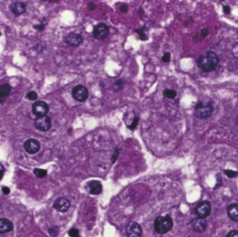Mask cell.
<instances>
[{"instance_id":"obj_1","label":"cell","mask_w":238,"mask_h":237,"mask_svg":"<svg viewBox=\"0 0 238 237\" xmlns=\"http://www.w3.org/2000/svg\"><path fill=\"white\" fill-rule=\"evenodd\" d=\"M220 62V58L215 52L207 51L200 55L197 61L198 67L206 72H210L216 69Z\"/></svg>"},{"instance_id":"obj_2","label":"cell","mask_w":238,"mask_h":237,"mask_svg":"<svg viewBox=\"0 0 238 237\" xmlns=\"http://www.w3.org/2000/svg\"><path fill=\"white\" fill-rule=\"evenodd\" d=\"M214 111V104L210 101H199L195 105V117L200 120H207L212 115Z\"/></svg>"},{"instance_id":"obj_3","label":"cell","mask_w":238,"mask_h":237,"mask_svg":"<svg viewBox=\"0 0 238 237\" xmlns=\"http://www.w3.org/2000/svg\"><path fill=\"white\" fill-rule=\"evenodd\" d=\"M173 219L169 215L158 216L154 222V230L158 234H166L173 229Z\"/></svg>"},{"instance_id":"obj_4","label":"cell","mask_w":238,"mask_h":237,"mask_svg":"<svg viewBox=\"0 0 238 237\" xmlns=\"http://www.w3.org/2000/svg\"><path fill=\"white\" fill-rule=\"evenodd\" d=\"M93 35L96 39L104 40L110 35V27L105 23H99L96 25L93 30Z\"/></svg>"},{"instance_id":"obj_5","label":"cell","mask_w":238,"mask_h":237,"mask_svg":"<svg viewBox=\"0 0 238 237\" xmlns=\"http://www.w3.org/2000/svg\"><path fill=\"white\" fill-rule=\"evenodd\" d=\"M195 213L198 218H207L211 213V204L207 200L200 202L197 204L196 209H195Z\"/></svg>"},{"instance_id":"obj_6","label":"cell","mask_w":238,"mask_h":237,"mask_svg":"<svg viewBox=\"0 0 238 237\" xmlns=\"http://www.w3.org/2000/svg\"><path fill=\"white\" fill-rule=\"evenodd\" d=\"M72 96L76 101L83 103L89 97V91L86 86L78 85L73 87L72 90Z\"/></svg>"},{"instance_id":"obj_7","label":"cell","mask_w":238,"mask_h":237,"mask_svg":"<svg viewBox=\"0 0 238 237\" xmlns=\"http://www.w3.org/2000/svg\"><path fill=\"white\" fill-rule=\"evenodd\" d=\"M34 126L36 129H38L41 132H46L49 131L52 127V120L51 118L48 115H44L41 117H37L35 120Z\"/></svg>"},{"instance_id":"obj_8","label":"cell","mask_w":238,"mask_h":237,"mask_svg":"<svg viewBox=\"0 0 238 237\" xmlns=\"http://www.w3.org/2000/svg\"><path fill=\"white\" fill-rule=\"evenodd\" d=\"M49 105L46 102L42 100L36 101L32 105V111L36 117H41L46 115L49 112Z\"/></svg>"},{"instance_id":"obj_9","label":"cell","mask_w":238,"mask_h":237,"mask_svg":"<svg viewBox=\"0 0 238 237\" xmlns=\"http://www.w3.org/2000/svg\"><path fill=\"white\" fill-rule=\"evenodd\" d=\"M64 42L70 47L76 48L82 44L83 42V38L79 33L70 32L64 37Z\"/></svg>"},{"instance_id":"obj_10","label":"cell","mask_w":238,"mask_h":237,"mask_svg":"<svg viewBox=\"0 0 238 237\" xmlns=\"http://www.w3.org/2000/svg\"><path fill=\"white\" fill-rule=\"evenodd\" d=\"M143 233L142 227L139 223L130 222L126 227V234L127 237H141Z\"/></svg>"},{"instance_id":"obj_11","label":"cell","mask_w":238,"mask_h":237,"mask_svg":"<svg viewBox=\"0 0 238 237\" xmlns=\"http://www.w3.org/2000/svg\"><path fill=\"white\" fill-rule=\"evenodd\" d=\"M53 207L55 209V210H57L58 212L66 213L70 209V202L66 198L60 197V198H57V199H55L53 205Z\"/></svg>"},{"instance_id":"obj_12","label":"cell","mask_w":238,"mask_h":237,"mask_svg":"<svg viewBox=\"0 0 238 237\" xmlns=\"http://www.w3.org/2000/svg\"><path fill=\"white\" fill-rule=\"evenodd\" d=\"M24 149L29 154H36L40 149V143L37 139H29L24 142Z\"/></svg>"},{"instance_id":"obj_13","label":"cell","mask_w":238,"mask_h":237,"mask_svg":"<svg viewBox=\"0 0 238 237\" xmlns=\"http://www.w3.org/2000/svg\"><path fill=\"white\" fill-rule=\"evenodd\" d=\"M9 9L12 14L19 16L26 11V4L21 1H16L10 5Z\"/></svg>"},{"instance_id":"obj_14","label":"cell","mask_w":238,"mask_h":237,"mask_svg":"<svg viewBox=\"0 0 238 237\" xmlns=\"http://www.w3.org/2000/svg\"><path fill=\"white\" fill-rule=\"evenodd\" d=\"M87 188L91 195H99L103 192L101 182L97 180H91L87 182Z\"/></svg>"},{"instance_id":"obj_15","label":"cell","mask_w":238,"mask_h":237,"mask_svg":"<svg viewBox=\"0 0 238 237\" xmlns=\"http://www.w3.org/2000/svg\"><path fill=\"white\" fill-rule=\"evenodd\" d=\"M192 226L195 232H203L207 230V223L204 219L197 218L192 221Z\"/></svg>"},{"instance_id":"obj_16","label":"cell","mask_w":238,"mask_h":237,"mask_svg":"<svg viewBox=\"0 0 238 237\" xmlns=\"http://www.w3.org/2000/svg\"><path fill=\"white\" fill-rule=\"evenodd\" d=\"M14 229L13 223L6 218H0V234L9 232Z\"/></svg>"},{"instance_id":"obj_17","label":"cell","mask_w":238,"mask_h":237,"mask_svg":"<svg viewBox=\"0 0 238 237\" xmlns=\"http://www.w3.org/2000/svg\"><path fill=\"white\" fill-rule=\"evenodd\" d=\"M227 215L231 220L234 222L238 221V205L237 203H233L227 207Z\"/></svg>"},{"instance_id":"obj_18","label":"cell","mask_w":238,"mask_h":237,"mask_svg":"<svg viewBox=\"0 0 238 237\" xmlns=\"http://www.w3.org/2000/svg\"><path fill=\"white\" fill-rule=\"evenodd\" d=\"M12 91V87L9 84L5 83L0 85V97L3 99H6Z\"/></svg>"},{"instance_id":"obj_19","label":"cell","mask_w":238,"mask_h":237,"mask_svg":"<svg viewBox=\"0 0 238 237\" xmlns=\"http://www.w3.org/2000/svg\"><path fill=\"white\" fill-rule=\"evenodd\" d=\"M126 82L123 79H117L116 81L113 84V91L116 93H119V92L122 91L123 89V87L125 86Z\"/></svg>"},{"instance_id":"obj_20","label":"cell","mask_w":238,"mask_h":237,"mask_svg":"<svg viewBox=\"0 0 238 237\" xmlns=\"http://www.w3.org/2000/svg\"><path fill=\"white\" fill-rule=\"evenodd\" d=\"M33 173L34 175L36 176L37 178H39V179H43V178H45L47 176V170L43 169H39V168H36L34 169L33 170Z\"/></svg>"},{"instance_id":"obj_21","label":"cell","mask_w":238,"mask_h":237,"mask_svg":"<svg viewBox=\"0 0 238 237\" xmlns=\"http://www.w3.org/2000/svg\"><path fill=\"white\" fill-rule=\"evenodd\" d=\"M163 94L164 96L167 99H173L176 98V92L173 89H164V92H163Z\"/></svg>"},{"instance_id":"obj_22","label":"cell","mask_w":238,"mask_h":237,"mask_svg":"<svg viewBox=\"0 0 238 237\" xmlns=\"http://www.w3.org/2000/svg\"><path fill=\"white\" fill-rule=\"evenodd\" d=\"M144 28H145V26L143 27H142V28H140V29H137L135 30V32H137V33L139 35L140 40H142V41L148 40V36H147V35H146V33H145Z\"/></svg>"},{"instance_id":"obj_23","label":"cell","mask_w":238,"mask_h":237,"mask_svg":"<svg viewBox=\"0 0 238 237\" xmlns=\"http://www.w3.org/2000/svg\"><path fill=\"white\" fill-rule=\"evenodd\" d=\"M209 34V29L207 28H204L200 31V34H197L196 37H194L195 40H199V39H204L207 36V35Z\"/></svg>"},{"instance_id":"obj_24","label":"cell","mask_w":238,"mask_h":237,"mask_svg":"<svg viewBox=\"0 0 238 237\" xmlns=\"http://www.w3.org/2000/svg\"><path fill=\"white\" fill-rule=\"evenodd\" d=\"M139 121H140L139 117H138V116H134L133 119V121L132 122H131V124H130V126H127V128L130 129V130L133 131V130H135V129H137V126L139 124Z\"/></svg>"},{"instance_id":"obj_25","label":"cell","mask_w":238,"mask_h":237,"mask_svg":"<svg viewBox=\"0 0 238 237\" xmlns=\"http://www.w3.org/2000/svg\"><path fill=\"white\" fill-rule=\"evenodd\" d=\"M59 227L57 226H53L49 228L48 232L49 234L52 237H55L58 235V232H59Z\"/></svg>"},{"instance_id":"obj_26","label":"cell","mask_w":238,"mask_h":237,"mask_svg":"<svg viewBox=\"0 0 238 237\" xmlns=\"http://www.w3.org/2000/svg\"><path fill=\"white\" fill-rule=\"evenodd\" d=\"M224 172L225 175L228 178H235L237 176V171H233V170L231 169H225L224 170Z\"/></svg>"},{"instance_id":"obj_27","label":"cell","mask_w":238,"mask_h":237,"mask_svg":"<svg viewBox=\"0 0 238 237\" xmlns=\"http://www.w3.org/2000/svg\"><path fill=\"white\" fill-rule=\"evenodd\" d=\"M120 149L119 148H115L113 152V155H112V157H111V160H112V163H115L116 161L117 160L118 157H119V155H120Z\"/></svg>"},{"instance_id":"obj_28","label":"cell","mask_w":238,"mask_h":237,"mask_svg":"<svg viewBox=\"0 0 238 237\" xmlns=\"http://www.w3.org/2000/svg\"><path fill=\"white\" fill-rule=\"evenodd\" d=\"M68 234L70 237H80L79 236V231L76 228H72L69 230Z\"/></svg>"},{"instance_id":"obj_29","label":"cell","mask_w":238,"mask_h":237,"mask_svg":"<svg viewBox=\"0 0 238 237\" xmlns=\"http://www.w3.org/2000/svg\"><path fill=\"white\" fill-rule=\"evenodd\" d=\"M26 98L29 100H36V99L38 98V94L36 93L35 91H31L29 92L28 93L26 94Z\"/></svg>"},{"instance_id":"obj_30","label":"cell","mask_w":238,"mask_h":237,"mask_svg":"<svg viewBox=\"0 0 238 237\" xmlns=\"http://www.w3.org/2000/svg\"><path fill=\"white\" fill-rule=\"evenodd\" d=\"M46 22H42L41 23H39V24H37V25H34L33 27L34 29H36V30H37V31H43L44 29H45V27H46Z\"/></svg>"},{"instance_id":"obj_31","label":"cell","mask_w":238,"mask_h":237,"mask_svg":"<svg viewBox=\"0 0 238 237\" xmlns=\"http://www.w3.org/2000/svg\"><path fill=\"white\" fill-rule=\"evenodd\" d=\"M170 58L171 54L169 52H166L164 54V55L162 56V61L164 62H170Z\"/></svg>"},{"instance_id":"obj_32","label":"cell","mask_w":238,"mask_h":237,"mask_svg":"<svg viewBox=\"0 0 238 237\" xmlns=\"http://www.w3.org/2000/svg\"><path fill=\"white\" fill-rule=\"evenodd\" d=\"M119 9H120V11L121 12H123V13H126V12H128V10H129V6H128L127 4L123 3V4H122V5L120 6Z\"/></svg>"},{"instance_id":"obj_33","label":"cell","mask_w":238,"mask_h":237,"mask_svg":"<svg viewBox=\"0 0 238 237\" xmlns=\"http://www.w3.org/2000/svg\"><path fill=\"white\" fill-rule=\"evenodd\" d=\"M223 11H224V14L230 15L231 12V9L228 5H225L223 6Z\"/></svg>"},{"instance_id":"obj_34","label":"cell","mask_w":238,"mask_h":237,"mask_svg":"<svg viewBox=\"0 0 238 237\" xmlns=\"http://www.w3.org/2000/svg\"><path fill=\"white\" fill-rule=\"evenodd\" d=\"M226 237H238L237 230H232L231 232H229Z\"/></svg>"},{"instance_id":"obj_35","label":"cell","mask_w":238,"mask_h":237,"mask_svg":"<svg viewBox=\"0 0 238 237\" xmlns=\"http://www.w3.org/2000/svg\"><path fill=\"white\" fill-rule=\"evenodd\" d=\"M5 167H4V165H3L2 163H0V181L3 180V176H4V173H5Z\"/></svg>"},{"instance_id":"obj_36","label":"cell","mask_w":238,"mask_h":237,"mask_svg":"<svg viewBox=\"0 0 238 237\" xmlns=\"http://www.w3.org/2000/svg\"><path fill=\"white\" fill-rule=\"evenodd\" d=\"M2 192L4 195H8L10 193V189L7 186H3L2 188Z\"/></svg>"},{"instance_id":"obj_37","label":"cell","mask_w":238,"mask_h":237,"mask_svg":"<svg viewBox=\"0 0 238 237\" xmlns=\"http://www.w3.org/2000/svg\"><path fill=\"white\" fill-rule=\"evenodd\" d=\"M96 8V5H95L93 3H89V4H88V9H89V10L93 11V10L95 9Z\"/></svg>"},{"instance_id":"obj_38","label":"cell","mask_w":238,"mask_h":237,"mask_svg":"<svg viewBox=\"0 0 238 237\" xmlns=\"http://www.w3.org/2000/svg\"><path fill=\"white\" fill-rule=\"evenodd\" d=\"M143 13H144V11H143V9L142 8H140V9H139V10H138V15H139V16H142Z\"/></svg>"},{"instance_id":"obj_39","label":"cell","mask_w":238,"mask_h":237,"mask_svg":"<svg viewBox=\"0 0 238 237\" xmlns=\"http://www.w3.org/2000/svg\"><path fill=\"white\" fill-rule=\"evenodd\" d=\"M5 101V99L1 98V97H0V104H1V103H3Z\"/></svg>"},{"instance_id":"obj_40","label":"cell","mask_w":238,"mask_h":237,"mask_svg":"<svg viewBox=\"0 0 238 237\" xmlns=\"http://www.w3.org/2000/svg\"><path fill=\"white\" fill-rule=\"evenodd\" d=\"M0 36H1V32H0Z\"/></svg>"}]
</instances>
